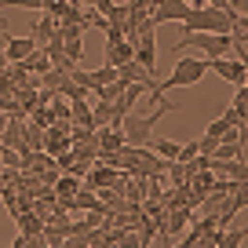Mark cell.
Returning a JSON list of instances; mask_svg holds the SVG:
<instances>
[{
  "label": "cell",
  "instance_id": "obj_19",
  "mask_svg": "<svg viewBox=\"0 0 248 248\" xmlns=\"http://www.w3.org/2000/svg\"><path fill=\"white\" fill-rule=\"evenodd\" d=\"M197 154H201V146H197V139H194V142H183V146H179V157H175V161L190 164V161H194Z\"/></svg>",
  "mask_w": 248,
  "mask_h": 248
},
{
  "label": "cell",
  "instance_id": "obj_22",
  "mask_svg": "<svg viewBox=\"0 0 248 248\" xmlns=\"http://www.w3.org/2000/svg\"><path fill=\"white\" fill-rule=\"evenodd\" d=\"M154 241V223L150 219H142V230H139V245H150Z\"/></svg>",
  "mask_w": 248,
  "mask_h": 248
},
{
  "label": "cell",
  "instance_id": "obj_17",
  "mask_svg": "<svg viewBox=\"0 0 248 248\" xmlns=\"http://www.w3.org/2000/svg\"><path fill=\"white\" fill-rule=\"evenodd\" d=\"M4 8H26V11H44V0H0V11Z\"/></svg>",
  "mask_w": 248,
  "mask_h": 248
},
{
  "label": "cell",
  "instance_id": "obj_2",
  "mask_svg": "<svg viewBox=\"0 0 248 248\" xmlns=\"http://www.w3.org/2000/svg\"><path fill=\"white\" fill-rule=\"evenodd\" d=\"M233 15L237 11H223L212 4H190V11L183 15V33H230Z\"/></svg>",
  "mask_w": 248,
  "mask_h": 248
},
{
  "label": "cell",
  "instance_id": "obj_26",
  "mask_svg": "<svg viewBox=\"0 0 248 248\" xmlns=\"http://www.w3.org/2000/svg\"><path fill=\"white\" fill-rule=\"evenodd\" d=\"M8 70V55H4V47H0V73Z\"/></svg>",
  "mask_w": 248,
  "mask_h": 248
},
{
  "label": "cell",
  "instance_id": "obj_8",
  "mask_svg": "<svg viewBox=\"0 0 248 248\" xmlns=\"http://www.w3.org/2000/svg\"><path fill=\"white\" fill-rule=\"evenodd\" d=\"M190 11V4L186 0H157V8H154V22H183V15Z\"/></svg>",
  "mask_w": 248,
  "mask_h": 248
},
{
  "label": "cell",
  "instance_id": "obj_13",
  "mask_svg": "<svg viewBox=\"0 0 248 248\" xmlns=\"http://www.w3.org/2000/svg\"><path fill=\"white\" fill-rule=\"evenodd\" d=\"M212 157H219V161H233V157H245V142H237V139H223L216 146V154Z\"/></svg>",
  "mask_w": 248,
  "mask_h": 248
},
{
  "label": "cell",
  "instance_id": "obj_10",
  "mask_svg": "<svg viewBox=\"0 0 248 248\" xmlns=\"http://www.w3.org/2000/svg\"><path fill=\"white\" fill-rule=\"evenodd\" d=\"M18 226H22V233L30 237V245H44V219L33 216V212H22V216H15Z\"/></svg>",
  "mask_w": 248,
  "mask_h": 248
},
{
  "label": "cell",
  "instance_id": "obj_7",
  "mask_svg": "<svg viewBox=\"0 0 248 248\" xmlns=\"http://www.w3.org/2000/svg\"><path fill=\"white\" fill-rule=\"evenodd\" d=\"M212 73H216V77H223L226 84H233V88L248 80L245 62H241V59H230V55H219V59H212Z\"/></svg>",
  "mask_w": 248,
  "mask_h": 248
},
{
  "label": "cell",
  "instance_id": "obj_28",
  "mask_svg": "<svg viewBox=\"0 0 248 248\" xmlns=\"http://www.w3.org/2000/svg\"><path fill=\"white\" fill-rule=\"evenodd\" d=\"M80 4H84V8H88V4H95V0H80Z\"/></svg>",
  "mask_w": 248,
  "mask_h": 248
},
{
  "label": "cell",
  "instance_id": "obj_18",
  "mask_svg": "<svg viewBox=\"0 0 248 248\" xmlns=\"http://www.w3.org/2000/svg\"><path fill=\"white\" fill-rule=\"evenodd\" d=\"M59 128H51L47 132V154H62V150H70V139H59Z\"/></svg>",
  "mask_w": 248,
  "mask_h": 248
},
{
  "label": "cell",
  "instance_id": "obj_1",
  "mask_svg": "<svg viewBox=\"0 0 248 248\" xmlns=\"http://www.w3.org/2000/svg\"><path fill=\"white\" fill-rule=\"evenodd\" d=\"M204 73H212V59H194V55H183V59H175V66H171V77L161 80L154 92H146V99L157 106V102H164V92H171V88H194Z\"/></svg>",
  "mask_w": 248,
  "mask_h": 248
},
{
  "label": "cell",
  "instance_id": "obj_12",
  "mask_svg": "<svg viewBox=\"0 0 248 248\" xmlns=\"http://www.w3.org/2000/svg\"><path fill=\"white\" fill-rule=\"evenodd\" d=\"M22 66H26V73H37V77H44V73L51 70V55H47L44 47H37V51H33L30 59L22 62Z\"/></svg>",
  "mask_w": 248,
  "mask_h": 248
},
{
  "label": "cell",
  "instance_id": "obj_6",
  "mask_svg": "<svg viewBox=\"0 0 248 248\" xmlns=\"http://www.w3.org/2000/svg\"><path fill=\"white\" fill-rule=\"evenodd\" d=\"M157 26H142L139 37H135V62L146 66V73H157V37H154Z\"/></svg>",
  "mask_w": 248,
  "mask_h": 248
},
{
  "label": "cell",
  "instance_id": "obj_24",
  "mask_svg": "<svg viewBox=\"0 0 248 248\" xmlns=\"http://www.w3.org/2000/svg\"><path fill=\"white\" fill-rule=\"evenodd\" d=\"M51 117H55V113H47V109H37V113H33V124H40V128H44V124H51Z\"/></svg>",
  "mask_w": 248,
  "mask_h": 248
},
{
  "label": "cell",
  "instance_id": "obj_20",
  "mask_svg": "<svg viewBox=\"0 0 248 248\" xmlns=\"http://www.w3.org/2000/svg\"><path fill=\"white\" fill-rule=\"evenodd\" d=\"M109 183H117L113 171H95V175H88V190H92V186H109Z\"/></svg>",
  "mask_w": 248,
  "mask_h": 248
},
{
  "label": "cell",
  "instance_id": "obj_16",
  "mask_svg": "<svg viewBox=\"0 0 248 248\" xmlns=\"http://www.w3.org/2000/svg\"><path fill=\"white\" fill-rule=\"evenodd\" d=\"M62 51H66L70 62H80V59H84V44H80V37H70L66 44H62Z\"/></svg>",
  "mask_w": 248,
  "mask_h": 248
},
{
  "label": "cell",
  "instance_id": "obj_29",
  "mask_svg": "<svg viewBox=\"0 0 248 248\" xmlns=\"http://www.w3.org/2000/svg\"><path fill=\"white\" fill-rule=\"evenodd\" d=\"M186 4H197V0H186Z\"/></svg>",
  "mask_w": 248,
  "mask_h": 248
},
{
  "label": "cell",
  "instance_id": "obj_23",
  "mask_svg": "<svg viewBox=\"0 0 248 248\" xmlns=\"http://www.w3.org/2000/svg\"><path fill=\"white\" fill-rule=\"evenodd\" d=\"M92 8H99V11H102V15H106V18H109V15H113V8H117V4H113V0H95Z\"/></svg>",
  "mask_w": 248,
  "mask_h": 248
},
{
  "label": "cell",
  "instance_id": "obj_21",
  "mask_svg": "<svg viewBox=\"0 0 248 248\" xmlns=\"http://www.w3.org/2000/svg\"><path fill=\"white\" fill-rule=\"evenodd\" d=\"M197 146H201V154H204V157H212V154H216V146H219V139L204 132V139H197Z\"/></svg>",
  "mask_w": 248,
  "mask_h": 248
},
{
  "label": "cell",
  "instance_id": "obj_27",
  "mask_svg": "<svg viewBox=\"0 0 248 248\" xmlns=\"http://www.w3.org/2000/svg\"><path fill=\"white\" fill-rule=\"evenodd\" d=\"M241 15H248V0H245V8H241Z\"/></svg>",
  "mask_w": 248,
  "mask_h": 248
},
{
  "label": "cell",
  "instance_id": "obj_5",
  "mask_svg": "<svg viewBox=\"0 0 248 248\" xmlns=\"http://www.w3.org/2000/svg\"><path fill=\"white\" fill-rule=\"evenodd\" d=\"M0 40H4V55H8V62H26L33 51H37V40L30 37H15V33H8V26L0 22Z\"/></svg>",
  "mask_w": 248,
  "mask_h": 248
},
{
  "label": "cell",
  "instance_id": "obj_3",
  "mask_svg": "<svg viewBox=\"0 0 248 248\" xmlns=\"http://www.w3.org/2000/svg\"><path fill=\"white\" fill-rule=\"evenodd\" d=\"M164 113H171V102H157V109L154 113H124V121H121V132H124V142L128 146H142V142H150L154 139V128H157V121H161Z\"/></svg>",
  "mask_w": 248,
  "mask_h": 248
},
{
  "label": "cell",
  "instance_id": "obj_9",
  "mask_svg": "<svg viewBox=\"0 0 248 248\" xmlns=\"http://www.w3.org/2000/svg\"><path fill=\"white\" fill-rule=\"evenodd\" d=\"M135 59V40H109L106 44V62L109 66H121V62H132Z\"/></svg>",
  "mask_w": 248,
  "mask_h": 248
},
{
  "label": "cell",
  "instance_id": "obj_25",
  "mask_svg": "<svg viewBox=\"0 0 248 248\" xmlns=\"http://www.w3.org/2000/svg\"><path fill=\"white\" fill-rule=\"evenodd\" d=\"M230 37H233V40H241V44H248V30H245V33H230Z\"/></svg>",
  "mask_w": 248,
  "mask_h": 248
},
{
  "label": "cell",
  "instance_id": "obj_14",
  "mask_svg": "<svg viewBox=\"0 0 248 248\" xmlns=\"http://www.w3.org/2000/svg\"><path fill=\"white\" fill-rule=\"evenodd\" d=\"M179 146H183L179 139H154V150L164 157V161H175V157H179Z\"/></svg>",
  "mask_w": 248,
  "mask_h": 248
},
{
  "label": "cell",
  "instance_id": "obj_11",
  "mask_svg": "<svg viewBox=\"0 0 248 248\" xmlns=\"http://www.w3.org/2000/svg\"><path fill=\"white\" fill-rule=\"evenodd\" d=\"M55 30H59V18L44 11V15H40L37 22H33V40H37V47H40V44H47V40L55 37Z\"/></svg>",
  "mask_w": 248,
  "mask_h": 248
},
{
  "label": "cell",
  "instance_id": "obj_15",
  "mask_svg": "<svg viewBox=\"0 0 248 248\" xmlns=\"http://www.w3.org/2000/svg\"><path fill=\"white\" fill-rule=\"evenodd\" d=\"M92 121H95V128H99V124H109V121H113V102L99 99V106L92 109Z\"/></svg>",
  "mask_w": 248,
  "mask_h": 248
},
{
  "label": "cell",
  "instance_id": "obj_4",
  "mask_svg": "<svg viewBox=\"0 0 248 248\" xmlns=\"http://www.w3.org/2000/svg\"><path fill=\"white\" fill-rule=\"evenodd\" d=\"M175 47L179 51H204V59H219V55H230L233 37L230 33H183Z\"/></svg>",
  "mask_w": 248,
  "mask_h": 248
}]
</instances>
